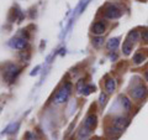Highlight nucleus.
<instances>
[{"label": "nucleus", "mask_w": 148, "mask_h": 140, "mask_svg": "<svg viewBox=\"0 0 148 140\" xmlns=\"http://www.w3.org/2000/svg\"><path fill=\"white\" fill-rule=\"evenodd\" d=\"M142 40L146 41V42H148V29H146L145 31H142Z\"/></svg>", "instance_id": "nucleus-20"}, {"label": "nucleus", "mask_w": 148, "mask_h": 140, "mask_svg": "<svg viewBox=\"0 0 148 140\" xmlns=\"http://www.w3.org/2000/svg\"><path fill=\"white\" fill-rule=\"evenodd\" d=\"M115 88H116V82H115V79L112 78H109L108 81L105 82V89L108 93H112L115 91Z\"/></svg>", "instance_id": "nucleus-10"}, {"label": "nucleus", "mask_w": 148, "mask_h": 140, "mask_svg": "<svg viewBox=\"0 0 148 140\" xmlns=\"http://www.w3.org/2000/svg\"><path fill=\"white\" fill-rule=\"evenodd\" d=\"M132 47H133V44L126 40L123 42V46H122V52L125 55H130V53H131V51H132Z\"/></svg>", "instance_id": "nucleus-13"}, {"label": "nucleus", "mask_w": 148, "mask_h": 140, "mask_svg": "<svg viewBox=\"0 0 148 140\" xmlns=\"http://www.w3.org/2000/svg\"><path fill=\"white\" fill-rule=\"evenodd\" d=\"M95 91V87L94 86H91V85H89V86H85V88H84V91H83V93H84L85 96H88V94H90V93H92Z\"/></svg>", "instance_id": "nucleus-18"}, {"label": "nucleus", "mask_w": 148, "mask_h": 140, "mask_svg": "<svg viewBox=\"0 0 148 140\" xmlns=\"http://www.w3.org/2000/svg\"><path fill=\"white\" fill-rule=\"evenodd\" d=\"M138 39H140V34H138V31L137 30H132V31H130V34L127 35V41H130V42H132V44H135L136 41H138Z\"/></svg>", "instance_id": "nucleus-12"}, {"label": "nucleus", "mask_w": 148, "mask_h": 140, "mask_svg": "<svg viewBox=\"0 0 148 140\" xmlns=\"http://www.w3.org/2000/svg\"><path fill=\"white\" fill-rule=\"evenodd\" d=\"M92 32H94L95 35H103L105 32V24L101 21L95 22V24L92 25Z\"/></svg>", "instance_id": "nucleus-8"}, {"label": "nucleus", "mask_w": 148, "mask_h": 140, "mask_svg": "<svg viewBox=\"0 0 148 140\" xmlns=\"http://www.w3.org/2000/svg\"><path fill=\"white\" fill-rule=\"evenodd\" d=\"M133 61H135L136 64H140V63H142L143 61H145V56H143L142 53H136L135 56H133Z\"/></svg>", "instance_id": "nucleus-16"}, {"label": "nucleus", "mask_w": 148, "mask_h": 140, "mask_svg": "<svg viewBox=\"0 0 148 140\" xmlns=\"http://www.w3.org/2000/svg\"><path fill=\"white\" fill-rule=\"evenodd\" d=\"M130 94H131V97L133 98V99L141 100V99H143V98H146L147 89H146V87L143 86V85L138 83V85H136L133 88H131V91H130Z\"/></svg>", "instance_id": "nucleus-3"}, {"label": "nucleus", "mask_w": 148, "mask_h": 140, "mask_svg": "<svg viewBox=\"0 0 148 140\" xmlns=\"http://www.w3.org/2000/svg\"><path fill=\"white\" fill-rule=\"evenodd\" d=\"M119 45H120V39L119 37H112V39H110L108 41V44H106V47H108L109 50H116L119 47Z\"/></svg>", "instance_id": "nucleus-9"}, {"label": "nucleus", "mask_w": 148, "mask_h": 140, "mask_svg": "<svg viewBox=\"0 0 148 140\" xmlns=\"http://www.w3.org/2000/svg\"><path fill=\"white\" fill-rule=\"evenodd\" d=\"M18 73H20V68L14 63H8L4 68V78L8 82H12L18 76Z\"/></svg>", "instance_id": "nucleus-2"}, {"label": "nucleus", "mask_w": 148, "mask_h": 140, "mask_svg": "<svg viewBox=\"0 0 148 140\" xmlns=\"http://www.w3.org/2000/svg\"><path fill=\"white\" fill-rule=\"evenodd\" d=\"M121 132H122V130L116 128V127L108 128V135H110V137H117V135L121 134Z\"/></svg>", "instance_id": "nucleus-15"}, {"label": "nucleus", "mask_w": 148, "mask_h": 140, "mask_svg": "<svg viewBox=\"0 0 148 140\" xmlns=\"http://www.w3.org/2000/svg\"><path fill=\"white\" fill-rule=\"evenodd\" d=\"M120 99H121V104H122L123 110L128 112L130 109H131V100H130L128 98H126V97H120Z\"/></svg>", "instance_id": "nucleus-14"}, {"label": "nucleus", "mask_w": 148, "mask_h": 140, "mask_svg": "<svg viewBox=\"0 0 148 140\" xmlns=\"http://www.w3.org/2000/svg\"><path fill=\"white\" fill-rule=\"evenodd\" d=\"M90 140H100V139H98V138H94V139H90Z\"/></svg>", "instance_id": "nucleus-24"}, {"label": "nucleus", "mask_w": 148, "mask_h": 140, "mask_svg": "<svg viewBox=\"0 0 148 140\" xmlns=\"http://www.w3.org/2000/svg\"><path fill=\"white\" fill-rule=\"evenodd\" d=\"M95 125H96V115L95 114H89L84 120V127L91 130Z\"/></svg>", "instance_id": "nucleus-7"}, {"label": "nucleus", "mask_w": 148, "mask_h": 140, "mask_svg": "<svg viewBox=\"0 0 148 140\" xmlns=\"http://www.w3.org/2000/svg\"><path fill=\"white\" fill-rule=\"evenodd\" d=\"M99 102H100V104H105V102H106V94L101 93V94H100V98H99Z\"/></svg>", "instance_id": "nucleus-21"}, {"label": "nucleus", "mask_w": 148, "mask_h": 140, "mask_svg": "<svg viewBox=\"0 0 148 140\" xmlns=\"http://www.w3.org/2000/svg\"><path fill=\"white\" fill-rule=\"evenodd\" d=\"M91 133V130L90 129H88L85 127H83L80 130H79V133H78V140H85L86 138H89V135Z\"/></svg>", "instance_id": "nucleus-11"}, {"label": "nucleus", "mask_w": 148, "mask_h": 140, "mask_svg": "<svg viewBox=\"0 0 148 140\" xmlns=\"http://www.w3.org/2000/svg\"><path fill=\"white\" fill-rule=\"evenodd\" d=\"M104 44V39L103 37H96V39L92 40V45L95 46V47H99V46H101Z\"/></svg>", "instance_id": "nucleus-19"}, {"label": "nucleus", "mask_w": 148, "mask_h": 140, "mask_svg": "<svg viewBox=\"0 0 148 140\" xmlns=\"http://www.w3.org/2000/svg\"><path fill=\"white\" fill-rule=\"evenodd\" d=\"M84 88H85V82H84V79H80V81L78 82V85H77V91L79 93H83Z\"/></svg>", "instance_id": "nucleus-17"}, {"label": "nucleus", "mask_w": 148, "mask_h": 140, "mask_svg": "<svg viewBox=\"0 0 148 140\" xmlns=\"http://www.w3.org/2000/svg\"><path fill=\"white\" fill-rule=\"evenodd\" d=\"M71 92H72V83H69V82L64 83V86L57 92V94H56L53 102L56 104L64 103V102H66L69 98V96H71Z\"/></svg>", "instance_id": "nucleus-1"}, {"label": "nucleus", "mask_w": 148, "mask_h": 140, "mask_svg": "<svg viewBox=\"0 0 148 140\" xmlns=\"http://www.w3.org/2000/svg\"><path fill=\"white\" fill-rule=\"evenodd\" d=\"M104 14H105V17L108 19H117L121 16V10L115 5H109Z\"/></svg>", "instance_id": "nucleus-4"}, {"label": "nucleus", "mask_w": 148, "mask_h": 140, "mask_svg": "<svg viewBox=\"0 0 148 140\" xmlns=\"http://www.w3.org/2000/svg\"><path fill=\"white\" fill-rule=\"evenodd\" d=\"M26 40L25 39H21V37H15V39H12L10 41V46L14 49H16V50H22V49H25L26 47Z\"/></svg>", "instance_id": "nucleus-6"}, {"label": "nucleus", "mask_w": 148, "mask_h": 140, "mask_svg": "<svg viewBox=\"0 0 148 140\" xmlns=\"http://www.w3.org/2000/svg\"><path fill=\"white\" fill-rule=\"evenodd\" d=\"M145 77H146V81H147V83H148V72L145 73Z\"/></svg>", "instance_id": "nucleus-23"}, {"label": "nucleus", "mask_w": 148, "mask_h": 140, "mask_svg": "<svg viewBox=\"0 0 148 140\" xmlns=\"http://www.w3.org/2000/svg\"><path fill=\"white\" fill-rule=\"evenodd\" d=\"M26 139H27V140H35V137H34V135H32L31 133H27V134H26Z\"/></svg>", "instance_id": "nucleus-22"}, {"label": "nucleus", "mask_w": 148, "mask_h": 140, "mask_svg": "<svg viewBox=\"0 0 148 140\" xmlns=\"http://www.w3.org/2000/svg\"><path fill=\"white\" fill-rule=\"evenodd\" d=\"M128 124H130V119L126 118V116H116L114 119V125L121 130H123Z\"/></svg>", "instance_id": "nucleus-5"}]
</instances>
